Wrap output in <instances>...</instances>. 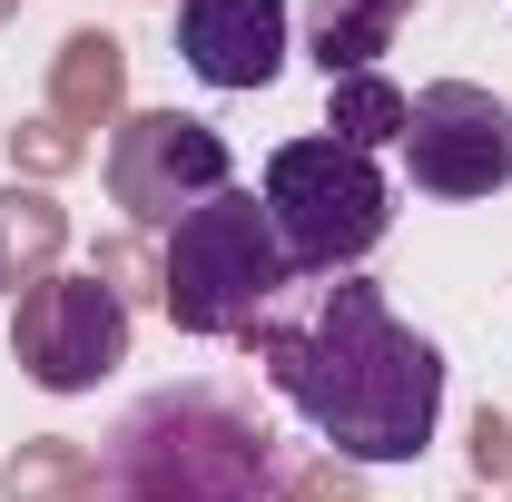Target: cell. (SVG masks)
I'll use <instances>...</instances> for the list:
<instances>
[{"mask_svg": "<svg viewBox=\"0 0 512 502\" xmlns=\"http://www.w3.org/2000/svg\"><path fill=\"white\" fill-rule=\"evenodd\" d=\"M256 365L296 404V424L345 463H414L444 424V355L384 306V286L335 276L306 315L256 325Z\"/></svg>", "mask_w": 512, "mask_h": 502, "instance_id": "obj_1", "label": "cell"}, {"mask_svg": "<svg viewBox=\"0 0 512 502\" xmlns=\"http://www.w3.org/2000/svg\"><path fill=\"white\" fill-rule=\"evenodd\" d=\"M296 463L227 384H158L99 443V502H286Z\"/></svg>", "mask_w": 512, "mask_h": 502, "instance_id": "obj_2", "label": "cell"}, {"mask_svg": "<svg viewBox=\"0 0 512 502\" xmlns=\"http://www.w3.org/2000/svg\"><path fill=\"white\" fill-rule=\"evenodd\" d=\"M158 286H168V325L178 335H256L276 296L296 286V266L266 227V197L256 188H217L207 207H188L158 247Z\"/></svg>", "mask_w": 512, "mask_h": 502, "instance_id": "obj_3", "label": "cell"}, {"mask_svg": "<svg viewBox=\"0 0 512 502\" xmlns=\"http://www.w3.org/2000/svg\"><path fill=\"white\" fill-rule=\"evenodd\" d=\"M256 197H266V227H276V247H286L296 276H355L384 247V227H394L384 158L345 148V138H286L266 158Z\"/></svg>", "mask_w": 512, "mask_h": 502, "instance_id": "obj_4", "label": "cell"}, {"mask_svg": "<svg viewBox=\"0 0 512 502\" xmlns=\"http://www.w3.org/2000/svg\"><path fill=\"white\" fill-rule=\"evenodd\" d=\"M394 148L424 197H493L512 188V99H493L483 79H424Z\"/></svg>", "mask_w": 512, "mask_h": 502, "instance_id": "obj_5", "label": "cell"}, {"mask_svg": "<svg viewBox=\"0 0 512 502\" xmlns=\"http://www.w3.org/2000/svg\"><path fill=\"white\" fill-rule=\"evenodd\" d=\"M217 188H237V158L227 138L188 109H138L109 138V197H119L138 227H178L188 207H207Z\"/></svg>", "mask_w": 512, "mask_h": 502, "instance_id": "obj_6", "label": "cell"}, {"mask_svg": "<svg viewBox=\"0 0 512 502\" xmlns=\"http://www.w3.org/2000/svg\"><path fill=\"white\" fill-rule=\"evenodd\" d=\"M10 345H20V365L40 394H89V384L109 375L128 355V306L109 276H50V286H30L20 296V325H10Z\"/></svg>", "mask_w": 512, "mask_h": 502, "instance_id": "obj_7", "label": "cell"}, {"mask_svg": "<svg viewBox=\"0 0 512 502\" xmlns=\"http://www.w3.org/2000/svg\"><path fill=\"white\" fill-rule=\"evenodd\" d=\"M296 0H178V60L207 89H266L286 69Z\"/></svg>", "mask_w": 512, "mask_h": 502, "instance_id": "obj_8", "label": "cell"}, {"mask_svg": "<svg viewBox=\"0 0 512 502\" xmlns=\"http://www.w3.org/2000/svg\"><path fill=\"white\" fill-rule=\"evenodd\" d=\"M404 10H414V0H306V50H316V69H325V79L384 69Z\"/></svg>", "mask_w": 512, "mask_h": 502, "instance_id": "obj_9", "label": "cell"}, {"mask_svg": "<svg viewBox=\"0 0 512 502\" xmlns=\"http://www.w3.org/2000/svg\"><path fill=\"white\" fill-rule=\"evenodd\" d=\"M404 99H414V89H394L384 69H355V79H325V138H345V148L384 158V148L404 138Z\"/></svg>", "mask_w": 512, "mask_h": 502, "instance_id": "obj_10", "label": "cell"}]
</instances>
